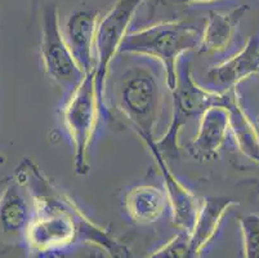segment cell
Segmentation results:
<instances>
[{"mask_svg": "<svg viewBox=\"0 0 259 258\" xmlns=\"http://www.w3.org/2000/svg\"><path fill=\"white\" fill-rule=\"evenodd\" d=\"M226 92L222 107L228 114L230 133L234 137L237 149L249 160L259 164V131L248 113L244 110L236 88Z\"/></svg>", "mask_w": 259, "mask_h": 258, "instance_id": "5bb4252c", "label": "cell"}, {"mask_svg": "<svg viewBox=\"0 0 259 258\" xmlns=\"http://www.w3.org/2000/svg\"><path fill=\"white\" fill-rule=\"evenodd\" d=\"M201 32L183 20H169L128 32L119 54H131L156 60L166 75V87L173 91L177 82L178 60L182 54L199 48Z\"/></svg>", "mask_w": 259, "mask_h": 258, "instance_id": "7a4b0ae2", "label": "cell"}, {"mask_svg": "<svg viewBox=\"0 0 259 258\" xmlns=\"http://www.w3.org/2000/svg\"><path fill=\"white\" fill-rule=\"evenodd\" d=\"M249 7H235L228 11H210L206 23L201 31L197 52L199 53H218L228 48L236 30Z\"/></svg>", "mask_w": 259, "mask_h": 258, "instance_id": "4fadbf2b", "label": "cell"}, {"mask_svg": "<svg viewBox=\"0 0 259 258\" xmlns=\"http://www.w3.org/2000/svg\"><path fill=\"white\" fill-rule=\"evenodd\" d=\"M237 205L232 199L225 196H209L201 199L195 224L187 234L188 258H196L213 243L220 233L226 214Z\"/></svg>", "mask_w": 259, "mask_h": 258, "instance_id": "9c48e42d", "label": "cell"}, {"mask_svg": "<svg viewBox=\"0 0 259 258\" xmlns=\"http://www.w3.org/2000/svg\"><path fill=\"white\" fill-rule=\"evenodd\" d=\"M16 176L32 200V217L25 231L31 252L52 254L76 243H85L110 257H128V247L89 218L74 199L58 189L34 162L26 159L16 170Z\"/></svg>", "mask_w": 259, "mask_h": 258, "instance_id": "6da1fadb", "label": "cell"}, {"mask_svg": "<svg viewBox=\"0 0 259 258\" xmlns=\"http://www.w3.org/2000/svg\"><path fill=\"white\" fill-rule=\"evenodd\" d=\"M98 21L97 12L77 11L66 21L63 30L67 46L85 74L94 70V39Z\"/></svg>", "mask_w": 259, "mask_h": 258, "instance_id": "7c38bea8", "label": "cell"}, {"mask_svg": "<svg viewBox=\"0 0 259 258\" xmlns=\"http://www.w3.org/2000/svg\"><path fill=\"white\" fill-rule=\"evenodd\" d=\"M199 118V129L187 151L197 162H211L220 156L230 134L228 114L222 106H211Z\"/></svg>", "mask_w": 259, "mask_h": 258, "instance_id": "30bf717a", "label": "cell"}, {"mask_svg": "<svg viewBox=\"0 0 259 258\" xmlns=\"http://www.w3.org/2000/svg\"><path fill=\"white\" fill-rule=\"evenodd\" d=\"M241 230L242 255L246 258H259V214L249 213L239 219Z\"/></svg>", "mask_w": 259, "mask_h": 258, "instance_id": "e0dca14e", "label": "cell"}, {"mask_svg": "<svg viewBox=\"0 0 259 258\" xmlns=\"http://www.w3.org/2000/svg\"><path fill=\"white\" fill-rule=\"evenodd\" d=\"M126 214L138 225H150L157 221L168 207L165 191L152 185L132 188L124 196Z\"/></svg>", "mask_w": 259, "mask_h": 258, "instance_id": "2e32d148", "label": "cell"}, {"mask_svg": "<svg viewBox=\"0 0 259 258\" xmlns=\"http://www.w3.org/2000/svg\"><path fill=\"white\" fill-rule=\"evenodd\" d=\"M253 75H259V43L251 38L239 53L209 68L205 80L210 89L225 92Z\"/></svg>", "mask_w": 259, "mask_h": 258, "instance_id": "8fae6325", "label": "cell"}, {"mask_svg": "<svg viewBox=\"0 0 259 258\" xmlns=\"http://www.w3.org/2000/svg\"><path fill=\"white\" fill-rule=\"evenodd\" d=\"M154 159L156 160L160 172L164 178V191L168 199V205L170 207L173 225L182 233H190L195 224L199 213L201 199L197 198L190 189H187L180 179L173 174L166 163L165 156L155 145V138L143 139Z\"/></svg>", "mask_w": 259, "mask_h": 258, "instance_id": "ba28073f", "label": "cell"}, {"mask_svg": "<svg viewBox=\"0 0 259 258\" xmlns=\"http://www.w3.org/2000/svg\"><path fill=\"white\" fill-rule=\"evenodd\" d=\"M143 0H117L98 21L94 39V82L100 102L106 110V80L112 60Z\"/></svg>", "mask_w": 259, "mask_h": 258, "instance_id": "8992f818", "label": "cell"}, {"mask_svg": "<svg viewBox=\"0 0 259 258\" xmlns=\"http://www.w3.org/2000/svg\"><path fill=\"white\" fill-rule=\"evenodd\" d=\"M40 57L46 74L62 88L71 91L85 75L67 46L56 4L43 8Z\"/></svg>", "mask_w": 259, "mask_h": 258, "instance_id": "52a82bcc", "label": "cell"}, {"mask_svg": "<svg viewBox=\"0 0 259 258\" xmlns=\"http://www.w3.org/2000/svg\"><path fill=\"white\" fill-rule=\"evenodd\" d=\"M105 113L94 82V72H87L79 84L71 89L62 110V120L74 149V169L79 176L91 170L89 151L98 123Z\"/></svg>", "mask_w": 259, "mask_h": 258, "instance_id": "277c9868", "label": "cell"}, {"mask_svg": "<svg viewBox=\"0 0 259 258\" xmlns=\"http://www.w3.org/2000/svg\"><path fill=\"white\" fill-rule=\"evenodd\" d=\"M150 257L156 258H188L187 233L181 231L177 236L165 243V244L152 252Z\"/></svg>", "mask_w": 259, "mask_h": 258, "instance_id": "ac0fdd59", "label": "cell"}, {"mask_svg": "<svg viewBox=\"0 0 259 258\" xmlns=\"http://www.w3.org/2000/svg\"><path fill=\"white\" fill-rule=\"evenodd\" d=\"M173 93V113L166 132L161 138H155V145L164 156L180 155V134L182 128L192 118L200 117L211 106H223L226 92L205 88L195 82L190 63H178L176 87Z\"/></svg>", "mask_w": 259, "mask_h": 258, "instance_id": "5b68a950", "label": "cell"}, {"mask_svg": "<svg viewBox=\"0 0 259 258\" xmlns=\"http://www.w3.org/2000/svg\"><path fill=\"white\" fill-rule=\"evenodd\" d=\"M181 3L187 4V6H200V4H210L220 0H180Z\"/></svg>", "mask_w": 259, "mask_h": 258, "instance_id": "d6986e66", "label": "cell"}, {"mask_svg": "<svg viewBox=\"0 0 259 258\" xmlns=\"http://www.w3.org/2000/svg\"><path fill=\"white\" fill-rule=\"evenodd\" d=\"M116 107L142 139L155 138L164 106L159 75L145 65L131 66L115 88Z\"/></svg>", "mask_w": 259, "mask_h": 258, "instance_id": "3957f363", "label": "cell"}, {"mask_svg": "<svg viewBox=\"0 0 259 258\" xmlns=\"http://www.w3.org/2000/svg\"><path fill=\"white\" fill-rule=\"evenodd\" d=\"M32 217V200L18 182L8 185L0 194V231L8 235L25 234Z\"/></svg>", "mask_w": 259, "mask_h": 258, "instance_id": "9a60e30c", "label": "cell"}]
</instances>
